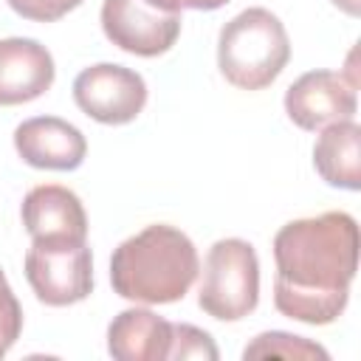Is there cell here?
Here are the masks:
<instances>
[{
	"label": "cell",
	"instance_id": "8",
	"mask_svg": "<svg viewBox=\"0 0 361 361\" xmlns=\"http://www.w3.org/2000/svg\"><path fill=\"white\" fill-rule=\"evenodd\" d=\"M355 85L336 71H307L285 90V113L302 130L347 121L358 110Z\"/></svg>",
	"mask_w": 361,
	"mask_h": 361
},
{
	"label": "cell",
	"instance_id": "5",
	"mask_svg": "<svg viewBox=\"0 0 361 361\" xmlns=\"http://www.w3.org/2000/svg\"><path fill=\"white\" fill-rule=\"evenodd\" d=\"M25 279L37 299L51 307L87 299L93 290V257L87 243H31Z\"/></svg>",
	"mask_w": 361,
	"mask_h": 361
},
{
	"label": "cell",
	"instance_id": "4",
	"mask_svg": "<svg viewBox=\"0 0 361 361\" xmlns=\"http://www.w3.org/2000/svg\"><path fill=\"white\" fill-rule=\"evenodd\" d=\"M259 302V259L251 243L240 237L217 240L206 254L197 305L220 322L245 319Z\"/></svg>",
	"mask_w": 361,
	"mask_h": 361
},
{
	"label": "cell",
	"instance_id": "16",
	"mask_svg": "<svg viewBox=\"0 0 361 361\" xmlns=\"http://www.w3.org/2000/svg\"><path fill=\"white\" fill-rule=\"evenodd\" d=\"M20 330H23V307L6 274L0 271V358L14 347V341L20 338Z\"/></svg>",
	"mask_w": 361,
	"mask_h": 361
},
{
	"label": "cell",
	"instance_id": "13",
	"mask_svg": "<svg viewBox=\"0 0 361 361\" xmlns=\"http://www.w3.org/2000/svg\"><path fill=\"white\" fill-rule=\"evenodd\" d=\"M313 166L336 189L355 192L361 186V127L355 118L322 127L313 144Z\"/></svg>",
	"mask_w": 361,
	"mask_h": 361
},
{
	"label": "cell",
	"instance_id": "2",
	"mask_svg": "<svg viewBox=\"0 0 361 361\" xmlns=\"http://www.w3.org/2000/svg\"><path fill=\"white\" fill-rule=\"evenodd\" d=\"M200 271L195 243L175 226L155 223L127 237L110 257V282L121 299L169 305L189 293Z\"/></svg>",
	"mask_w": 361,
	"mask_h": 361
},
{
	"label": "cell",
	"instance_id": "3",
	"mask_svg": "<svg viewBox=\"0 0 361 361\" xmlns=\"http://www.w3.org/2000/svg\"><path fill=\"white\" fill-rule=\"evenodd\" d=\"M290 59V39L282 20L262 8H245L231 17L217 37V68L240 90L268 87Z\"/></svg>",
	"mask_w": 361,
	"mask_h": 361
},
{
	"label": "cell",
	"instance_id": "11",
	"mask_svg": "<svg viewBox=\"0 0 361 361\" xmlns=\"http://www.w3.org/2000/svg\"><path fill=\"white\" fill-rule=\"evenodd\" d=\"M56 68L51 51L28 37L0 39V104H25L54 85Z\"/></svg>",
	"mask_w": 361,
	"mask_h": 361
},
{
	"label": "cell",
	"instance_id": "10",
	"mask_svg": "<svg viewBox=\"0 0 361 361\" xmlns=\"http://www.w3.org/2000/svg\"><path fill=\"white\" fill-rule=\"evenodd\" d=\"M17 155L34 169H56L71 172L82 166L87 155V141L79 127L59 116H37L25 118L14 130Z\"/></svg>",
	"mask_w": 361,
	"mask_h": 361
},
{
	"label": "cell",
	"instance_id": "9",
	"mask_svg": "<svg viewBox=\"0 0 361 361\" xmlns=\"http://www.w3.org/2000/svg\"><path fill=\"white\" fill-rule=\"evenodd\" d=\"M23 226L31 243H87V214L76 192L59 183L34 186L23 197Z\"/></svg>",
	"mask_w": 361,
	"mask_h": 361
},
{
	"label": "cell",
	"instance_id": "17",
	"mask_svg": "<svg viewBox=\"0 0 361 361\" xmlns=\"http://www.w3.org/2000/svg\"><path fill=\"white\" fill-rule=\"evenodd\" d=\"M6 3L11 6V11L34 23H54L68 11H73L76 6H82V0H6Z\"/></svg>",
	"mask_w": 361,
	"mask_h": 361
},
{
	"label": "cell",
	"instance_id": "15",
	"mask_svg": "<svg viewBox=\"0 0 361 361\" xmlns=\"http://www.w3.org/2000/svg\"><path fill=\"white\" fill-rule=\"evenodd\" d=\"M183 361V358H203V361H217L220 353L212 341V336L195 324H172V338H169V355L166 361Z\"/></svg>",
	"mask_w": 361,
	"mask_h": 361
},
{
	"label": "cell",
	"instance_id": "14",
	"mask_svg": "<svg viewBox=\"0 0 361 361\" xmlns=\"http://www.w3.org/2000/svg\"><path fill=\"white\" fill-rule=\"evenodd\" d=\"M243 358H293V361H302V358H330V353L324 347H319L316 341H307L302 336H293V333H282V330H271V333H259L245 350H243Z\"/></svg>",
	"mask_w": 361,
	"mask_h": 361
},
{
	"label": "cell",
	"instance_id": "19",
	"mask_svg": "<svg viewBox=\"0 0 361 361\" xmlns=\"http://www.w3.org/2000/svg\"><path fill=\"white\" fill-rule=\"evenodd\" d=\"M333 6H338L344 14H350V17H358L361 14V0H330Z\"/></svg>",
	"mask_w": 361,
	"mask_h": 361
},
{
	"label": "cell",
	"instance_id": "1",
	"mask_svg": "<svg viewBox=\"0 0 361 361\" xmlns=\"http://www.w3.org/2000/svg\"><path fill=\"white\" fill-rule=\"evenodd\" d=\"M274 305L305 324L336 322L358 268V223L347 212H324L285 223L274 237Z\"/></svg>",
	"mask_w": 361,
	"mask_h": 361
},
{
	"label": "cell",
	"instance_id": "7",
	"mask_svg": "<svg viewBox=\"0 0 361 361\" xmlns=\"http://www.w3.org/2000/svg\"><path fill=\"white\" fill-rule=\"evenodd\" d=\"M102 31L116 48L127 54L161 56L180 34V14L161 11L147 0H104Z\"/></svg>",
	"mask_w": 361,
	"mask_h": 361
},
{
	"label": "cell",
	"instance_id": "18",
	"mask_svg": "<svg viewBox=\"0 0 361 361\" xmlns=\"http://www.w3.org/2000/svg\"><path fill=\"white\" fill-rule=\"evenodd\" d=\"M149 6L161 8V11H172V14H180V8H195V11H214V8H223L226 3L231 0H147Z\"/></svg>",
	"mask_w": 361,
	"mask_h": 361
},
{
	"label": "cell",
	"instance_id": "12",
	"mask_svg": "<svg viewBox=\"0 0 361 361\" xmlns=\"http://www.w3.org/2000/svg\"><path fill=\"white\" fill-rule=\"evenodd\" d=\"M172 322L147 307L121 310L107 327V353L118 361H166Z\"/></svg>",
	"mask_w": 361,
	"mask_h": 361
},
{
	"label": "cell",
	"instance_id": "6",
	"mask_svg": "<svg viewBox=\"0 0 361 361\" xmlns=\"http://www.w3.org/2000/svg\"><path fill=\"white\" fill-rule=\"evenodd\" d=\"M73 102L99 124H130L147 104V82L133 68L99 62L73 79Z\"/></svg>",
	"mask_w": 361,
	"mask_h": 361
}]
</instances>
